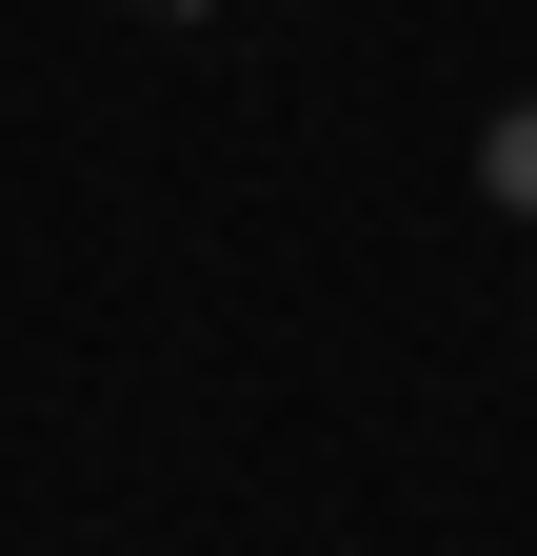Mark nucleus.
Segmentation results:
<instances>
[{"label":"nucleus","mask_w":537,"mask_h":556,"mask_svg":"<svg viewBox=\"0 0 537 556\" xmlns=\"http://www.w3.org/2000/svg\"><path fill=\"white\" fill-rule=\"evenodd\" d=\"M478 179H498V219H537V100H517V119L478 139Z\"/></svg>","instance_id":"f257e3e1"}]
</instances>
